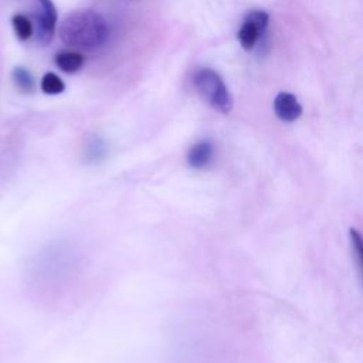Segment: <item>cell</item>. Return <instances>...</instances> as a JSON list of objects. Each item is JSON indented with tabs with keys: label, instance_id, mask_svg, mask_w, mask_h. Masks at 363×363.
<instances>
[{
	"label": "cell",
	"instance_id": "6da1fadb",
	"mask_svg": "<svg viewBox=\"0 0 363 363\" xmlns=\"http://www.w3.org/2000/svg\"><path fill=\"white\" fill-rule=\"evenodd\" d=\"M61 41L74 50L92 51L102 47L109 37L106 20L91 9L74 10L60 23Z\"/></svg>",
	"mask_w": 363,
	"mask_h": 363
},
{
	"label": "cell",
	"instance_id": "7a4b0ae2",
	"mask_svg": "<svg viewBox=\"0 0 363 363\" xmlns=\"http://www.w3.org/2000/svg\"><path fill=\"white\" fill-rule=\"evenodd\" d=\"M193 82L199 94L221 113L233 109V96L220 74L211 68H200L193 77Z\"/></svg>",
	"mask_w": 363,
	"mask_h": 363
},
{
	"label": "cell",
	"instance_id": "3957f363",
	"mask_svg": "<svg viewBox=\"0 0 363 363\" xmlns=\"http://www.w3.org/2000/svg\"><path fill=\"white\" fill-rule=\"evenodd\" d=\"M268 21L269 16L264 10H252L247 14L237 34V38L244 50L250 51L257 45L268 26Z\"/></svg>",
	"mask_w": 363,
	"mask_h": 363
},
{
	"label": "cell",
	"instance_id": "277c9868",
	"mask_svg": "<svg viewBox=\"0 0 363 363\" xmlns=\"http://www.w3.org/2000/svg\"><path fill=\"white\" fill-rule=\"evenodd\" d=\"M41 13L38 16V28H37V38L41 44H48L54 35V30L57 27V9L52 0H38Z\"/></svg>",
	"mask_w": 363,
	"mask_h": 363
},
{
	"label": "cell",
	"instance_id": "5b68a950",
	"mask_svg": "<svg viewBox=\"0 0 363 363\" xmlns=\"http://www.w3.org/2000/svg\"><path fill=\"white\" fill-rule=\"evenodd\" d=\"M274 112L282 122H294L302 113V106L291 92H279L274 99Z\"/></svg>",
	"mask_w": 363,
	"mask_h": 363
},
{
	"label": "cell",
	"instance_id": "8992f818",
	"mask_svg": "<svg viewBox=\"0 0 363 363\" xmlns=\"http://www.w3.org/2000/svg\"><path fill=\"white\" fill-rule=\"evenodd\" d=\"M214 157V146L208 140L196 142L187 152V164L193 169L201 170L211 164Z\"/></svg>",
	"mask_w": 363,
	"mask_h": 363
},
{
	"label": "cell",
	"instance_id": "52a82bcc",
	"mask_svg": "<svg viewBox=\"0 0 363 363\" xmlns=\"http://www.w3.org/2000/svg\"><path fill=\"white\" fill-rule=\"evenodd\" d=\"M54 62L61 71L74 74L84 65V57L78 51H62L54 57Z\"/></svg>",
	"mask_w": 363,
	"mask_h": 363
},
{
	"label": "cell",
	"instance_id": "ba28073f",
	"mask_svg": "<svg viewBox=\"0 0 363 363\" xmlns=\"http://www.w3.org/2000/svg\"><path fill=\"white\" fill-rule=\"evenodd\" d=\"M41 91L48 95H58L65 89L64 81L54 72H45L41 78Z\"/></svg>",
	"mask_w": 363,
	"mask_h": 363
},
{
	"label": "cell",
	"instance_id": "9c48e42d",
	"mask_svg": "<svg viewBox=\"0 0 363 363\" xmlns=\"http://www.w3.org/2000/svg\"><path fill=\"white\" fill-rule=\"evenodd\" d=\"M11 24L16 35L20 40L26 41L33 35V24L24 14H14L11 18Z\"/></svg>",
	"mask_w": 363,
	"mask_h": 363
},
{
	"label": "cell",
	"instance_id": "30bf717a",
	"mask_svg": "<svg viewBox=\"0 0 363 363\" xmlns=\"http://www.w3.org/2000/svg\"><path fill=\"white\" fill-rule=\"evenodd\" d=\"M349 237H350V244H352V250L354 254V259L357 264V269H359V274L363 281V235L357 230L352 228Z\"/></svg>",
	"mask_w": 363,
	"mask_h": 363
},
{
	"label": "cell",
	"instance_id": "8fae6325",
	"mask_svg": "<svg viewBox=\"0 0 363 363\" xmlns=\"http://www.w3.org/2000/svg\"><path fill=\"white\" fill-rule=\"evenodd\" d=\"M14 84L24 92H33L34 91V79L31 74L24 69L23 67H16L11 72Z\"/></svg>",
	"mask_w": 363,
	"mask_h": 363
},
{
	"label": "cell",
	"instance_id": "7c38bea8",
	"mask_svg": "<svg viewBox=\"0 0 363 363\" xmlns=\"http://www.w3.org/2000/svg\"><path fill=\"white\" fill-rule=\"evenodd\" d=\"M105 156V147L101 142L94 140L88 147H86V162L89 163H98L102 160Z\"/></svg>",
	"mask_w": 363,
	"mask_h": 363
}]
</instances>
